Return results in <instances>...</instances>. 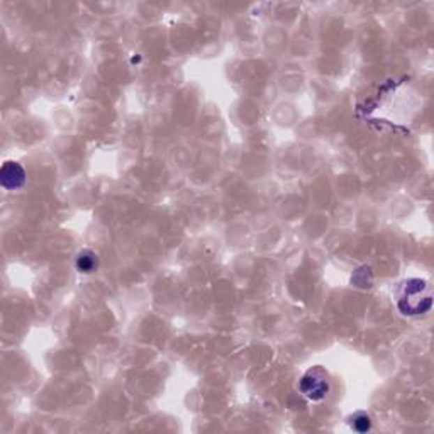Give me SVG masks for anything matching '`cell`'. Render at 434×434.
<instances>
[{
	"instance_id": "obj_1",
	"label": "cell",
	"mask_w": 434,
	"mask_h": 434,
	"mask_svg": "<svg viewBox=\"0 0 434 434\" xmlns=\"http://www.w3.org/2000/svg\"><path fill=\"white\" fill-rule=\"evenodd\" d=\"M397 307L401 314L410 317L429 313L433 307L431 285L421 278H410L404 282L397 299Z\"/></svg>"
},
{
	"instance_id": "obj_2",
	"label": "cell",
	"mask_w": 434,
	"mask_h": 434,
	"mask_svg": "<svg viewBox=\"0 0 434 434\" xmlns=\"http://www.w3.org/2000/svg\"><path fill=\"white\" fill-rule=\"evenodd\" d=\"M299 390L307 401L321 402L331 392V378L329 373L322 366H313L304 373L299 382Z\"/></svg>"
},
{
	"instance_id": "obj_3",
	"label": "cell",
	"mask_w": 434,
	"mask_h": 434,
	"mask_svg": "<svg viewBox=\"0 0 434 434\" xmlns=\"http://www.w3.org/2000/svg\"><path fill=\"white\" fill-rule=\"evenodd\" d=\"M26 184V172L15 161H6L0 170V185L6 190H17Z\"/></svg>"
},
{
	"instance_id": "obj_4",
	"label": "cell",
	"mask_w": 434,
	"mask_h": 434,
	"mask_svg": "<svg viewBox=\"0 0 434 434\" xmlns=\"http://www.w3.org/2000/svg\"><path fill=\"white\" fill-rule=\"evenodd\" d=\"M75 265H77V270L84 275H90L97 270L98 267V258L93 251L84 250L82 253H78L77 260H75Z\"/></svg>"
},
{
	"instance_id": "obj_5",
	"label": "cell",
	"mask_w": 434,
	"mask_h": 434,
	"mask_svg": "<svg viewBox=\"0 0 434 434\" xmlns=\"http://www.w3.org/2000/svg\"><path fill=\"white\" fill-rule=\"evenodd\" d=\"M350 424L357 433H366L372 429V419H370V416L366 412L354 414V416L350 419Z\"/></svg>"
}]
</instances>
